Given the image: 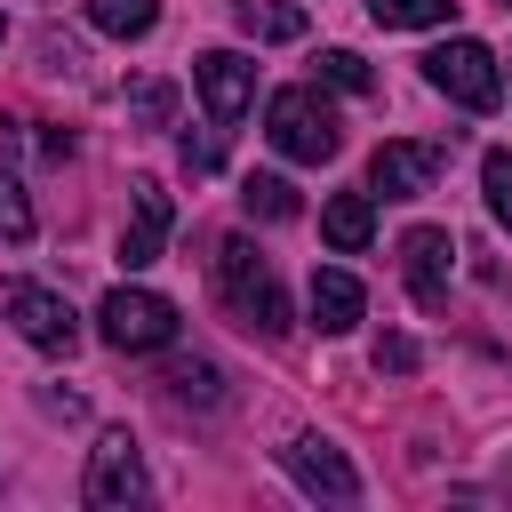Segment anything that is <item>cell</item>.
Listing matches in <instances>:
<instances>
[{"mask_svg": "<svg viewBox=\"0 0 512 512\" xmlns=\"http://www.w3.org/2000/svg\"><path fill=\"white\" fill-rule=\"evenodd\" d=\"M320 80H328V88H344V96H376V72H368L352 48H328V56H320Z\"/></svg>", "mask_w": 512, "mask_h": 512, "instance_id": "ffe728a7", "label": "cell"}, {"mask_svg": "<svg viewBox=\"0 0 512 512\" xmlns=\"http://www.w3.org/2000/svg\"><path fill=\"white\" fill-rule=\"evenodd\" d=\"M176 152H184V168H192V176H208V168H216V136H184Z\"/></svg>", "mask_w": 512, "mask_h": 512, "instance_id": "cb8c5ba5", "label": "cell"}, {"mask_svg": "<svg viewBox=\"0 0 512 512\" xmlns=\"http://www.w3.org/2000/svg\"><path fill=\"white\" fill-rule=\"evenodd\" d=\"M216 296H224V312H232L248 336H288L280 272H272V256H256L240 232H232V240H216Z\"/></svg>", "mask_w": 512, "mask_h": 512, "instance_id": "6da1fadb", "label": "cell"}, {"mask_svg": "<svg viewBox=\"0 0 512 512\" xmlns=\"http://www.w3.org/2000/svg\"><path fill=\"white\" fill-rule=\"evenodd\" d=\"M368 360H376L384 376H408L424 352H416V336H400V328H392V336H376V352H368Z\"/></svg>", "mask_w": 512, "mask_h": 512, "instance_id": "603a6c76", "label": "cell"}, {"mask_svg": "<svg viewBox=\"0 0 512 512\" xmlns=\"http://www.w3.org/2000/svg\"><path fill=\"white\" fill-rule=\"evenodd\" d=\"M96 336L112 352H160V344H176V304L152 288H112L96 304Z\"/></svg>", "mask_w": 512, "mask_h": 512, "instance_id": "3957f363", "label": "cell"}, {"mask_svg": "<svg viewBox=\"0 0 512 512\" xmlns=\"http://www.w3.org/2000/svg\"><path fill=\"white\" fill-rule=\"evenodd\" d=\"M368 16H376L384 32H432V24L456 16V0H368Z\"/></svg>", "mask_w": 512, "mask_h": 512, "instance_id": "e0dca14e", "label": "cell"}, {"mask_svg": "<svg viewBox=\"0 0 512 512\" xmlns=\"http://www.w3.org/2000/svg\"><path fill=\"white\" fill-rule=\"evenodd\" d=\"M280 464L296 472V488H312V496H328V504H360V472H352L344 448H328L320 432H296V440L280 448Z\"/></svg>", "mask_w": 512, "mask_h": 512, "instance_id": "30bf717a", "label": "cell"}, {"mask_svg": "<svg viewBox=\"0 0 512 512\" xmlns=\"http://www.w3.org/2000/svg\"><path fill=\"white\" fill-rule=\"evenodd\" d=\"M424 80H432L448 104H464V112H496V104H504V72H496V56H488L480 40L432 48V56H424Z\"/></svg>", "mask_w": 512, "mask_h": 512, "instance_id": "277c9868", "label": "cell"}, {"mask_svg": "<svg viewBox=\"0 0 512 512\" xmlns=\"http://www.w3.org/2000/svg\"><path fill=\"white\" fill-rule=\"evenodd\" d=\"M480 192H488V216L512 232V152H488L480 160Z\"/></svg>", "mask_w": 512, "mask_h": 512, "instance_id": "44dd1931", "label": "cell"}, {"mask_svg": "<svg viewBox=\"0 0 512 512\" xmlns=\"http://www.w3.org/2000/svg\"><path fill=\"white\" fill-rule=\"evenodd\" d=\"M0 32H8V24H0Z\"/></svg>", "mask_w": 512, "mask_h": 512, "instance_id": "d4e9b609", "label": "cell"}, {"mask_svg": "<svg viewBox=\"0 0 512 512\" xmlns=\"http://www.w3.org/2000/svg\"><path fill=\"white\" fill-rule=\"evenodd\" d=\"M360 312H368V288H360L344 264H320V272H312V328H320V336H352Z\"/></svg>", "mask_w": 512, "mask_h": 512, "instance_id": "7c38bea8", "label": "cell"}, {"mask_svg": "<svg viewBox=\"0 0 512 512\" xmlns=\"http://www.w3.org/2000/svg\"><path fill=\"white\" fill-rule=\"evenodd\" d=\"M0 320H8L32 352H72V344H80L72 304H64L56 288H40V280H0Z\"/></svg>", "mask_w": 512, "mask_h": 512, "instance_id": "5b68a950", "label": "cell"}, {"mask_svg": "<svg viewBox=\"0 0 512 512\" xmlns=\"http://www.w3.org/2000/svg\"><path fill=\"white\" fill-rule=\"evenodd\" d=\"M440 168H448V144L384 136V144L368 152V192H384V200H424V192L440 184Z\"/></svg>", "mask_w": 512, "mask_h": 512, "instance_id": "8992f818", "label": "cell"}, {"mask_svg": "<svg viewBox=\"0 0 512 512\" xmlns=\"http://www.w3.org/2000/svg\"><path fill=\"white\" fill-rule=\"evenodd\" d=\"M232 24L248 32V40H304V8H288V0H232Z\"/></svg>", "mask_w": 512, "mask_h": 512, "instance_id": "5bb4252c", "label": "cell"}, {"mask_svg": "<svg viewBox=\"0 0 512 512\" xmlns=\"http://www.w3.org/2000/svg\"><path fill=\"white\" fill-rule=\"evenodd\" d=\"M192 88H200L208 120H216V128H232V120L248 112V96H256V64H248L240 48H208V56L192 64Z\"/></svg>", "mask_w": 512, "mask_h": 512, "instance_id": "9c48e42d", "label": "cell"}, {"mask_svg": "<svg viewBox=\"0 0 512 512\" xmlns=\"http://www.w3.org/2000/svg\"><path fill=\"white\" fill-rule=\"evenodd\" d=\"M0 240H32V200H24V176L0 160Z\"/></svg>", "mask_w": 512, "mask_h": 512, "instance_id": "d6986e66", "label": "cell"}, {"mask_svg": "<svg viewBox=\"0 0 512 512\" xmlns=\"http://www.w3.org/2000/svg\"><path fill=\"white\" fill-rule=\"evenodd\" d=\"M88 24L112 32V40H144L160 24V0H88Z\"/></svg>", "mask_w": 512, "mask_h": 512, "instance_id": "9a60e30c", "label": "cell"}, {"mask_svg": "<svg viewBox=\"0 0 512 512\" xmlns=\"http://www.w3.org/2000/svg\"><path fill=\"white\" fill-rule=\"evenodd\" d=\"M320 232H328V248L360 256V248L376 240V192H336V200L320 208Z\"/></svg>", "mask_w": 512, "mask_h": 512, "instance_id": "4fadbf2b", "label": "cell"}, {"mask_svg": "<svg viewBox=\"0 0 512 512\" xmlns=\"http://www.w3.org/2000/svg\"><path fill=\"white\" fill-rule=\"evenodd\" d=\"M168 392H176V400H192V408H224V376H216L208 360H184V368H168Z\"/></svg>", "mask_w": 512, "mask_h": 512, "instance_id": "ac0fdd59", "label": "cell"}, {"mask_svg": "<svg viewBox=\"0 0 512 512\" xmlns=\"http://www.w3.org/2000/svg\"><path fill=\"white\" fill-rule=\"evenodd\" d=\"M240 208H248L256 224H288L304 200H296V184H288V176H248V184H240Z\"/></svg>", "mask_w": 512, "mask_h": 512, "instance_id": "2e32d148", "label": "cell"}, {"mask_svg": "<svg viewBox=\"0 0 512 512\" xmlns=\"http://www.w3.org/2000/svg\"><path fill=\"white\" fill-rule=\"evenodd\" d=\"M168 224H176V200L160 192V176H136V184H128V232H120V264H128V272L160 264Z\"/></svg>", "mask_w": 512, "mask_h": 512, "instance_id": "ba28073f", "label": "cell"}, {"mask_svg": "<svg viewBox=\"0 0 512 512\" xmlns=\"http://www.w3.org/2000/svg\"><path fill=\"white\" fill-rule=\"evenodd\" d=\"M128 112H136L144 128H168V120H176V88H168V80H136V88H128Z\"/></svg>", "mask_w": 512, "mask_h": 512, "instance_id": "7402d4cb", "label": "cell"}, {"mask_svg": "<svg viewBox=\"0 0 512 512\" xmlns=\"http://www.w3.org/2000/svg\"><path fill=\"white\" fill-rule=\"evenodd\" d=\"M80 496H88L96 512H128V504H144V456H136L128 432H104V440L88 448V480H80Z\"/></svg>", "mask_w": 512, "mask_h": 512, "instance_id": "52a82bcc", "label": "cell"}, {"mask_svg": "<svg viewBox=\"0 0 512 512\" xmlns=\"http://www.w3.org/2000/svg\"><path fill=\"white\" fill-rule=\"evenodd\" d=\"M448 232L440 224H416V232H400V272H408V296L424 304V312H440L448 304Z\"/></svg>", "mask_w": 512, "mask_h": 512, "instance_id": "8fae6325", "label": "cell"}, {"mask_svg": "<svg viewBox=\"0 0 512 512\" xmlns=\"http://www.w3.org/2000/svg\"><path fill=\"white\" fill-rule=\"evenodd\" d=\"M264 136H272L288 160H304V168H320V160L344 152V120H336V104H328L320 88H280V96L264 104Z\"/></svg>", "mask_w": 512, "mask_h": 512, "instance_id": "7a4b0ae2", "label": "cell"}]
</instances>
